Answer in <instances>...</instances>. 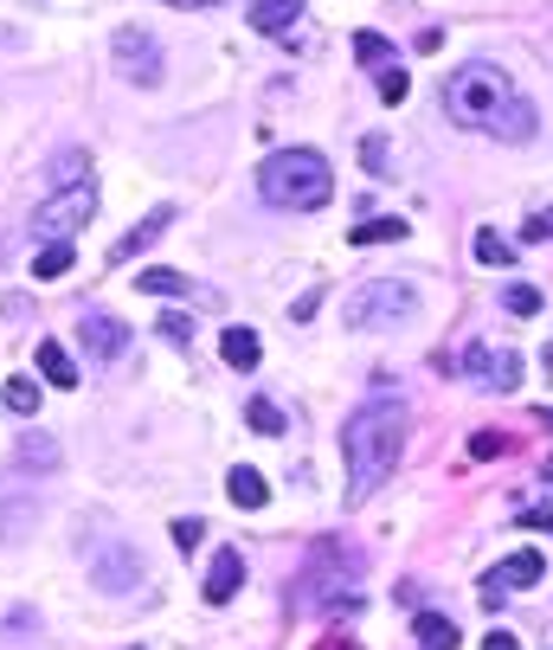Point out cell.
<instances>
[{
	"mask_svg": "<svg viewBox=\"0 0 553 650\" xmlns=\"http://www.w3.org/2000/svg\"><path fill=\"white\" fill-rule=\"evenodd\" d=\"M168 7H225V0H168Z\"/></svg>",
	"mask_w": 553,
	"mask_h": 650,
	"instance_id": "38",
	"label": "cell"
},
{
	"mask_svg": "<svg viewBox=\"0 0 553 650\" xmlns=\"http://www.w3.org/2000/svg\"><path fill=\"white\" fill-rule=\"evenodd\" d=\"M245 20H252V33H290L296 20H302V0H252L245 7Z\"/></svg>",
	"mask_w": 553,
	"mask_h": 650,
	"instance_id": "14",
	"label": "cell"
},
{
	"mask_svg": "<svg viewBox=\"0 0 553 650\" xmlns=\"http://www.w3.org/2000/svg\"><path fill=\"white\" fill-rule=\"evenodd\" d=\"M84 181H91V154L65 149L59 161H52V188H84Z\"/></svg>",
	"mask_w": 553,
	"mask_h": 650,
	"instance_id": "22",
	"label": "cell"
},
{
	"mask_svg": "<svg viewBox=\"0 0 553 650\" xmlns=\"http://www.w3.org/2000/svg\"><path fill=\"white\" fill-rule=\"evenodd\" d=\"M354 58H361L368 72H386V65H393V45L380 33H354Z\"/></svg>",
	"mask_w": 553,
	"mask_h": 650,
	"instance_id": "25",
	"label": "cell"
},
{
	"mask_svg": "<svg viewBox=\"0 0 553 650\" xmlns=\"http://www.w3.org/2000/svg\"><path fill=\"white\" fill-rule=\"evenodd\" d=\"M136 284H142L148 297H181V290H187V277H181V270H142Z\"/></svg>",
	"mask_w": 553,
	"mask_h": 650,
	"instance_id": "27",
	"label": "cell"
},
{
	"mask_svg": "<svg viewBox=\"0 0 553 650\" xmlns=\"http://www.w3.org/2000/svg\"><path fill=\"white\" fill-rule=\"evenodd\" d=\"M91 213H97V181H84V188H59L33 213V238L39 245H59V238H72L77 226H91Z\"/></svg>",
	"mask_w": 553,
	"mask_h": 650,
	"instance_id": "6",
	"label": "cell"
},
{
	"mask_svg": "<svg viewBox=\"0 0 553 650\" xmlns=\"http://www.w3.org/2000/svg\"><path fill=\"white\" fill-rule=\"evenodd\" d=\"M168 226H174V206H155L142 226H129V232H123V238L110 245V265H129V258H136V252H148V245H155V238H161Z\"/></svg>",
	"mask_w": 553,
	"mask_h": 650,
	"instance_id": "11",
	"label": "cell"
},
{
	"mask_svg": "<svg viewBox=\"0 0 553 650\" xmlns=\"http://www.w3.org/2000/svg\"><path fill=\"white\" fill-rule=\"evenodd\" d=\"M7 406H13L20 419H39V381L33 374H13V381H7Z\"/></svg>",
	"mask_w": 553,
	"mask_h": 650,
	"instance_id": "23",
	"label": "cell"
},
{
	"mask_svg": "<svg viewBox=\"0 0 553 650\" xmlns=\"http://www.w3.org/2000/svg\"><path fill=\"white\" fill-rule=\"evenodd\" d=\"M470 458H502V438H496V431H477V438H470Z\"/></svg>",
	"mask_w": 553,
	"mask_h": 650,
	"instance_id": "35",
	"label": "cell"
},
{
	"mask_svg": "<svg viewBox=\"0 0 553 650\" xmlns=\"http://www.w3.org/2000/svg\"><path fill=\"white\" fill-rule=\"evenodd\" d=\"M547 367H553V354H547Z\"/></svg>",
	"mask_w": 553,
	"mask_h": 650,
	"instance_id": "41",
	"label": "cell"
},
{
	"mask_svg": "<svg viewBox=\"0 0 553 650\" xmlns=\"http://www.w3.org/2000/svg\"><path fill=\"white\" fill-rule=\"evenodd\" d=\"M39 374H45L52 386H77V367H72V354H65L59 342H39Z\"/></svg>",
	"mask_w": 553,
	"mask_h": 650,
	"instance_id": "17",
	"label": "cell"
},
{
	"mask_svg": "<svg viewBox=\"0 0 553 650\" xmlns=\"http://www.w3.org/2000/svg\"><path fill=\"white\" fill-rule=\"evenodd\" d=\"M116 72L129 77V84H142V90H155L161 84V45H155V33L123 26L116 33Z\"/></svg>",
	"mask_w": 553,
	"mask_h": 650,
	"instance_id": "8",
	"label": "cell"
},
{
	"mask_svg": "<svg viewBox=\"0 0 553 650\" xmlns=\"http://www.w3.org/2000/svg\"><path fill=\"white\" fill-rule=\"evenodd\" d=\"M220 354H225V367H238V374H245V367H258V335H252V329H225Z\"/></svg>",
	"mask_w": 553,
	"mask_h": 650,
	"instance_id": "16",
	"label": "cell"
},
{
	"mask_svg": "<svg viewBox=\"0 0 553 650\" xmlns=\"http://www.w3.org/2000/svg\"><path fill=\"white\" fill-rule=\"evenodd\" d=\"M521 238H534V245H547V238H553V213H534V220L521 226Z\"/></svg>",
	"mask_w": 553,
	"mask_h": 650,
	"instance_id": "34",
	"label": "cell"
},
{
	"mask_svg": "<svg viewBox=\"0 0 553 650\" xmlns=\"http://www.w3.org/2000/svg\"><path fill=\"white\" fill-rule=\"evenodd\" d=\"M470 381L482 386V393H515L521 386V361L509 354V348H470Z\"/></svg>",
	"mask_w": 553,
	"mask_h": 650,
	"instance_id": "9",
	"label": "cell"
},
{
	"mask_svg": "<svg viewBox=\"0 0 553 650\" xmlns=\"http://www.w3.org/2000/svg\"><path fill=\"white\" fill-rule=\"evenodd\" d=\"M13 463H20V470H33V477H52V470L65 463V451H59V438H52V431H20Z\"/></svg>",
	"mask_w": 553,
	"mask_h": 650,
	"instance_id": "12",
	"label": "cell"
},
{
	"mask_svg": "<svg viewBox=\"0 0 553 650\" xmlns=\"http://www.w3.org/2000/svg\"><path fill=\"white\" fill-rule=\"evenodd\" d=\"M380 77V97H386V104H406V90H412V77L400 72V65H386V72H373Z\"/></svg>",
	"mask_w": 553,
	"mask_h": 650,
	"instance_id": "30",
	"label": "cell"
},
{
	"mask_svg": "<svg viewBox=\"0 0 553 650\" xmlns=\"http://www.w3.org/2000/svg\"><path fill=\"white\" fill-rule=\"evenodd\" d=\"M444 110L464 129H489L502 142H528L534 136V104L515 97V84L502 65H457L444 77Z\"/></svg>",
	"mask_w": 553,
	"mask_h": 650,
	"instance_id": "1",
	"label": "cell"
},
{
	"mask_svg": "<svg viewBox=\"0 0 553 650\" xmlns=\"http://www.w3.org/2000/svg\"><path fill=\"white\" fill-rule=\"evenodd\" d=\"M502 309H509V316H534V309H541V290H528V284H509V290H502Z\"/></svg>",
	"mask_w": 553,
	"mask_h": 650,
	"instance_id": "29",
	"label": "cell"
},
{
	"mask_svg": "<svg viewBox=\"0 0 553 650\" xmlns=\"http://www.w3.org/2000/svg\"><path fill=\"white\" fill-rule=\"evenodd\" d=\"M238 586H245V554H238V547H220V554H213V574H206V606H225Z\"/></svg>",
	"mask_w": 553,
	"mask_h": 650,
	"instance_id": "13",
	"label": "cell"
},
{
	"mask_svg": "<svg viewBox=\"0 0 553 650\" xmlns=\"http://www.w3.org/2000/svg\"><path fill=\"white\" fill-rule=\"evenodd\" d=\"M258 193L270 206H284V213H322L334 193V174L316 149H277L258 168Z\"/></svg>",
	"mask_w": 553,
	"mask_h": 650,
	"instance_id": "4",
	"label": "cell"
},
{
	"mask_svg": "<svg viewBox=\"0 0 553 650\" xmlns=\"http://www.w3.org/2000/svg\"><path fill=\"white\" fill-rule=\"evenodd\" d=\"M245 419H252V431H264V438H277V431H284V413H277L270 399H252V406H245Z\"/></svg>",
	"mask_w": 553,
	"mask_h": 650,
	"instance_id": "28",
	"label": "cell"
},
{
	"mask_svg": "<svg viewBox=\"0 0 553 650\" xmlns=\"http://www.w3.org/2000/svg\"><path fill=\"white\" fill-rule=\"evenodd\" d=\"M361 161H368V174H386V168H393V161H386V136H368V142H361Z\"/></svg>",
	"mask_w": 553,
	"mask_h": 650,
	"instance_id": "32",
	"label": "cell"
},
{
	"mask_svg": "<svg viewBox=\"0 0 553 650\" xmlns=\"http://www.w3.org/2000/svg\"><path fill=\"white\" fill-rule=\"evenodd\" d=\"M77 335H84V354L97 361V367H110V361H123L129 354V322L123 316H110V309H77Z\"/></svg>",
	"mask_w": 553,
	"mask_h": 650,
	"instance_id": "7",
	"label": "cell"
},
{
	"mask_svg": "<svg viewBox=\"0 0 553 650\" xmlns=\"http://www.w3.org/2000/svg\"><path fill=\"white\" fill-rule=\"evenodd\" d=\"M91 579H97V593H129V586L142 579L136 547H104V554H97V567H91Z\"/></svg>",
	"mask_w": 553,
	"mask_h": 650,
	"instance_id": "10",
	"label": "cell"
},
{
	"mask_svg": "<svg viewBox=\"0 0 553 650\" xmlns=\"http://www.w3.org/2000/svg\"><path fill=\"white\" fill-rule=\"evenodd\" d=\"M26 529H33V509H26V502H0V547L20 541Z\"/></svg>",
	"mask_w": 553,
	"mask_h": 650,
	"instance_id": "26",
	"label": "cell"
},
{
	"mask_svg": "<svg viewBox=\"0 0 553 650\" xmlns=\"http://www.w3.org/2000/svg\"><path fill=\"white\" fill-rule=\"evenodd\" d=\"M225 497L238 502V509H264V502H270V483H264L252 463H238V470L225 477Z\"/></svg>",
	"mask_w": 553,
	"mask_h": 650,
	"instance_id": "15",
	"label": "cell"
},
{
	"mask_svg": "<svg viewBox=\"0 0 553 650\" xmlns=\"http://www.w3.org/2000/svg\"><path fill=\"white\" fill-rule=\"evenodd\" d=\"M541 483H547V490H553V458H547V463H541Z\"/></svg>",
	"mask_w": 553,
	"mask_h": 650,
	"instance_id": "39",
	"label": "cell"
},
{
	"mask_svg": "<svg viewBox=\"0 0 553 650\" xmlns=\"http://www.w3.org/2000/svg\"><path fill=\"white\" fill-rule=\"evenodd\" d=\"M541 425H547V431H553V406H547V413H541Z\"/></svg>",
	"mask_w": 553,
	"mask_h": 650,
	"instance_id": "40",
	"label": "cell"
},
{
	"mask_svg": "<svg viewBox=\"0 0 553 650\" xmlns=\"http://www.w3.org/2000/svg\"><path fill=\"white\" fill-rule=\"evenodd\" d=\"M354 579H361V554L348 547L341 535H322L316 547H309V567L296 574V606L302 612H354L361 599H354Z\"/></svg>",
	"mask_w": 553,
	"mask_h": 650,
	"instance_id": "3",
	"label": "cell"
},
{
	"mask_svg": "<svg viewBox=\"0 0 553 650\" xmlns=\"http://www.w3.org/2000/svg\"><path fill=\"white\" fill-rule=\"evenodd\" d=\"M65 270H72V238L39 245V252H33V277H45V284H52V277H65Z\"/></svg>",
	"mask_w": 553,
	"mask_h": 650,
	"instance_id": "21",
	"label": "cell"
},
{
	"mask_svg": "<svg viewBox=\"0 0 553 650\" xmlns=\"http://www.w3.org/2000/svg\"><path fill=\"white\" fill-rule=\"evenodd\" d=\"M418 644L425 650H457V625L444 612H418Z\"/></svg>",
	"mask_w": 553,
	"mask_h": 650,
	"instance_id": "20",
	"label": "cell"
},
{
	"mask_svg": "<svg viewBox=\"0 0 553 650\" xmlns=\"http://www.w3.org/2000/svg\"><path fill=\"white\" fill-rule=\"evenodd\" d=\"M521 529H553V515H541V509H534V515H521Z\"/></svg>",
	"mask_w": 553,
	"mask_h": 650,
	"instance_id": "37",
	"label": "cell"
},
{
	"mask_svg": "<svg viewBox=\"0 0 553 650\" xmlns=\"http://www.w3.org/2000/svg\"><path fill=\"white\" fill-rule=\"evenodd\" d=\"M200 541H206V522H200V515H181V522H174V547H200Z\"/></svg>",
	"mask_w": 553,
	"mask_h": 650,
	"instance_id": "31",
	"label": "cell"
},
{
	"mask_svg": "<svg viewBox=\"0 0 553 650\" xmlns=\"http://www.w3.org/2000/svg\"><path fill=\"white\" fill-rule=\"evenodd\" d=\"M482 650H521V644H515V631H489V638H482Z\"/></svg>",
	"mask_w": 553,
	"mask_h": 650,
	"instance_id": "36",
	"label": "cell"
},
{
	"mask_svg": "<svg viewBox=\"0 0 553 650\" xmlns=\"http://www.w3.org/2000/svg\"><path fill=\"white\" fill-rule=\"evenodd\" d=\"M412 284H393V277H380V284H361L354 297H348V329H400L412 322Z\"/></svg>",
	"mask_w": 553,
	"mask_h": 650,
	"instance_id": "5",
	"label": "cell"
},
{
	"mask_svg": "<svg viewBox=\"0 0 553 650\" xmlns=\"http://www.w3.org/2000/svg\"><path fill=\"white\" fill-rule=\"evenodd\" d=\"M386 238H406V220H361L348 232V245H386Z\"/></svg>",
	"mask_w": 553,
	"mask_h": 650,
	"instance_id": "24",
	"label": "cell"
},
{
	"mask_svg": "<svg viewBox=\"0 0 553 650\" xmlns=\"http://www.w3.org/2000/svg\"><path fill=\"white\" fill-rule=\"evenodd\" d=\"M477 265L509 270V265H515V245H509V238H502L496 226H482V232H477Z\"/></svg>",
	"mask_w": 553,
	"mask_h": 650,
	"instance_id": "18",
	"label": "cell"
},
{
	"mask_svg": "<svg viewBox=\"0 0 553 650\" xmlns=\"http://www.w3.org/2000/svg\"><path fill=\"white\" fill-rule=\"evenodd\" d=\"M406 451V406L393 399H368L354 419L341 425V458H348V502H368L386 477H393V463Z\"/></svg>",
	"mask_w": 553,
	"mask_h": 650,
	"instance_id": "2",
	"label": "cell"
},
{
	"mask_svg": "<svg viewBox=\"0 0 553 650\" xmlns=\"http://www.w3.org/2000/svg\"><path fill=\"white\" fill-rule=\"evenodd\" d=\"M496 574H502V586H541L547 561H541V554H509V561H502Z\"/></svg>",
	"mask_w": 553,
	"mask_h": 650,
	"instance_id": "19",
	"label": "cell"
},
{
	"mask_svg": "<svg viewBox=\"0 0 553 650\" xmlns=\"http://www.w3.org/2000/svg\"><path fill=\"white\" fill-rule=\"evenodd\" d=\"M161 335H168L174 348H187L193 342V322H187V316H161Z\"/></svg>",
	"mask_w": 553,
	"mask_h": 650,
	"instance_id": "33",
	"label": "cell"
}]
</instances>
